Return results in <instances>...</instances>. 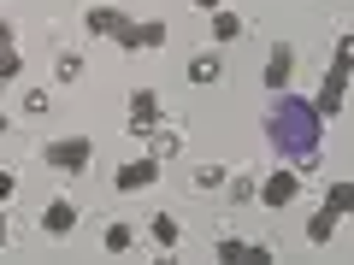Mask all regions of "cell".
<instances>
[{
  "mask_svg": "<svg viewBox=\"0 0 354 265\" xmlns=\"http://www.w3.org/2000/svg\"><path fill=\"white\" fill-rule=\"evenodd\" d=\"M266 141L278 148V159H290L295 171H307V165L319 159V141H325V118L313 112V101H301V95H272L266 101Z\"/></svg>",
  "mask_w": 354,
  "mask_h": 265,
  "instance_id": "obj_1",
  "label": "cell"
},
{
  "mask_svg": "<svg viewBox=\"0 0 354 265\" xmlns=\"http://www.w3.org/2000/svg\"><path fill=\"white\" fill-rule=\"evenodd\" d=\"M348 65H354V36L342 30V36H337V59H330L325 83H319V95H313V112L319 118H337L342 112V101H348Z\"/></svg>",
  "mask_w": 354,
  "mask_h": 265,
  "instance_id": "obj_2",
  "label": "cell"
},
{
  "mask_svg": "<svg viewBox=\"0 0 354 265\" xmlns=\"http://www.w3.org/2000/svg\"><path fill=\"white\" fill-rule=\"evenodd\" d=\"M348 206H354V183H330L325 206H319V213H313V224H307V242H313V248H325V242L337 236V224L348 218Z\"/></svg>",
  "mask_w": 354,
  "mask_h": 265,
  "instance_id": "obj_3",
  "label": "cell"
},
{
  "mask_svg": "<svg viewBox=\"0 0 354 265\" xmlns=\"http://www.w3.org/2000/svg\"><path fill=\"white\" fill-rule=\"evenodd\" d=\"M88 159H95V141H88V136H59V141H41V165H53V171H83Z\"/></svg>",
  "mask_w": 354,
  "mask_h": 265,
  "instance_id": "obj_4",
  "label": "cell"
},
{
  "mask_svg": "<svg viewBox=\"0 0 354 265\" xmlns=\"http://www.w3.org/2000/svg\"><path fill=\"white\" fill-rule=\"evenodd\" d=\"M295 195H301V177H295V165H278V171H272L260 189H254V201H266V206H295Z\"/></svg>",
  "mask_w": 354,
  "mask_h": 265,
  "instance_id": "obj_5",
  "label": "cell"
},
{
  "mask_svg": "<svg viewBox=\"0 0 354 265\" xmlns=\"http://www.w3.org/2000/svg\"><path fill=\"white\" fill-rule=\"evenodd\" d=\"M290 77H295V48H290V41H272V53H266V71H260L266 95H283V88H290Z\"/></svg>",
  "mask_w": 354,
  "mask_h": 265,
  "instance_id": "obj_6",
  "label": "cell"
},
{
  "mask_svg": "<svg viewBox=\"0 0 354 265\" xmlns=\"http://www.w3.org/2000/svg\"><path fill=\"white\" fill-rule=\"evenodd\" d=\"M124 124H130V136H148V130H160V95L153 88H130V112H124Z\"/></svg>",
  "mask_w": 354,
  "mask_h": 265,
  "instance_id": "obj_7",
  "label": "cell"
},
{
  "mask_svg": "<svg viewBox=\"0 0 354 265\" xmlns=\"http://www.w3.org/2000/svg\"><path fill=\"white\" fill-rule=\"evenodd\" d=\"M113 183H118V195H142V189H153V183H160V159H153V153H142V159H124Z\"/></svg>",
  "mask_w": 354,
  "mask_h": 265,
  "instance_id": "obj_8",
  "label": "cell"
},
{
  "mask_svg": "<svg viewBox=\"0 0 354 265\" xmlns=\"http://www.w3.org/2000/svg\"><path fill=\"white\" fill-rule=\"evenodd\" d=\"M160 41H165V24H160V18H148V24L130 18V24L118 30V48H124V53H153Z\"/></svg>",
  "mask_w": 354,
  "mask_h": 265,
  "instance_id": "obj_9",
  "label": "cell"
},
{
  "mask_svg": "<svg viewBox=\"0 0 354 265\" xmlns=\"http://www.w3.org/2000/svg\"><path fill=\"white\" fill-rule=\"evenodd\" d=\"M83 24H88V36H113V41H118V30H124L130 18L118 12V6H88V12H83Z\"/></svg>",
  "mask_w": 354,
  "mask_h": 265,
  "instance_id": "obj_10",
  "label": "cell"
},
{
  "mask_svg": "<svg viewBox=\"0 0 354 265\" xmlns=\"http://www.w3.org/2000/svg\"><path fill=\"white\" fill-rule=\"evenodd\" d=\"M41 230H48V236H71L77 230V206L71 201H48L41 206Z\"/></svg>",
  "mask_w": 354,
  "mask_h": 265,
  "instance_id": "obj_11",
  "label": "cell"
},
{
  "mask_svg": "<svg viewBox=\"0 0 354 265\" xmlns=\"http://www.w3.org/2000/svg\"><path fill=\"white\" fill-rule=\"evenodd\" d=\"M218 259H254V265H266V259H272V248H260V242H236V236H225V242H218Z\"/></svg>",
  "mask_w": 354,
  "mask_h": 265,
  "instance_id": "obj_12",
  "label": "cell"
},
{
  "mask_svg": "<svg viewBox=\"0 0 354 265\" xmlns=\"http://www.w3.org/2000/svg\"><path fill=\"white\" fill-rule=\"evenodd\" d=\"M148 242H153L160 253H171V248H177V218H171V213H153V218H148Z\"/></svg>",
  "mask_w": 354,
  "mask_h": 265,
  "instance_id": "obj_13",
  "label": "cell"
},
{
  "mask_svg": "<svg viewBox=\"0 0 354 265\" xmlns=\"http://www.w3.org/2000/svg\"><path fill=\"white\" fill-rule=\"evenodd\" d=\"M189 77H195V83H218V77H225V53H195Z\"/></svg>",
  "mask_w": 354,
  "mask_h": 265,
  "instance_id": "obj_14",
  "label": "cell"
},
{
  "mask_svg": "<svg viewBox=\"0 0 354 265\" xmlns=\"http://www.w3.org/2000/svg\"><path fill=\"white\" fill-rule=\"evenodd\" d=\"M236 36H242V18L218 6V12H213V48H230V41H236Z\"/></svg>",
  "mask_w": 354,
  "mask_h": 265,
  "instance_id": "obj_15",
  "label": "cell"
},
{
  "mask_svg": "<svg viewBox=\"0 0 354 265\" xmlns=\"http://www.w3.org/2000/svg\"><path fill=\"white\" fill-rule=\"evenodd\" d=\"M142 141H153V159H160V165L171 159L177 148H183V136H177V130H148V136H142Z\"/></svg>",
  "mask_w": 354,
  "mask_h": 265,
  "instance_id": "obj_16",
  "label": "cell"
},
{
  "mask_svg": "<svg viewBox=\"0 0 354 265\" xmlns=\"http://www.w3.org/2000/svg\"><path fill=\"white\" fill-rule=\"evenodd\" d=\"M136 248V224H106V253H130Z\"/></svg>",
  "mask_w": 354,
  "mask_h": 265,
  "instance_id": "obj_17",
  "label": "cell"
},
{
  "mask_svg": "<svg viewBox=\"0 0 354 265\" xmlns=\"http://www.w3.org/2000/svg\"><path fill=\"white\" fill-rule=\"evenodd\" d=\"M225 183H230L225 195H230V201H236V206H242V201H254V189H260V183H254L248 171H236V177H225Z\"/></svg>",
  "mask_w": 354,
  "mask_h": 265,
  "instance_id": "obj_18",
  "label": "cell"
},
{
  "mask_svg": "<svg viewBox=\"0 0 354 265\" xmlns=\"http://www.w3.org/2000/svg\"><path fill=\"white\" fill-rule=\"evenodd\" d=\"M53 77H59V83H71V77H83V53H71V48H65L59 59H53Z\"/></svg>",
  "mask_w": 354,
  "mask_h": 265,
  "instance_id": "obj_19",
  "label": "cell"
},
{
  "mask_svg": "<svg viewBox=\"0 0 354 265\" xmlns=\"http://www.w3.org/2000/svg\"><path fill=\"white\" fill-rule=\"evenodd\" d=\"M225 165H201V171H195V189H225Z\"/></svg>",
  "mask_w": 354,
  "mask_h": 265,
  "instance_id": "obj_20",
  "label": "cell"
},
{
  "mask_svg": "<svg viewBox=\"0 0 354 265\" xmlns=\"http://www.w3.org/2000/svg\"><path fill=\"white\" fill-rule=\"evenodd\" d=\"M18 71H24V53H18V48H0V83L18 77Z\"/></svg>",
  "mask_w": 354,
  "mask_h": 265,
  "instance_id": "obj_21",
  "label": "cell"
},
{
  "mask_svg": "<svg viewBox=\"0 0 354 265\" xmlns=\"http://www.w3.org/2000/svg\"><path fill=\"white\" fill-rule=\"evenodd\" d=\"M12 195H18V171H12V165H0V206L12 201Z\"/></svg>",
  "mask_w": 354,
  "mask_h": 265,
  "instance_id": "obj_22",
  "label": "cell"
},
{
  "mask_svg": "<svg viewBox=\"0 0 354 265\" xmlns=\"http://www.w3.org/2000/svg\"><path fill=\"white\" fill-rule=\"evenodd\" d=\"M24 112H48V88H30V95H24Z\"/></svg>",
  "mask_w": 354,
  "mask_h": 265,
  "instance_id": "obj_23",
  "label": "cell"
},
{
  "mask_svg": "<svg viewBox=\"0 0 354 265\" xmlns=\"http://www.w3.org/2000/svg\"><path fill=\"white\" fill-rule=\"evenodd\" d=\"M0 48H12V24L6 18H0Z\"/></svg>",
  "mask_w": 354,
  "mask_h": 265,
  "instance_id": "obj_24",
  "label": "cell"
},
{
  "mask_svg": "<svg viewBox=\"0 0 354 265\" xmlns=\"http://www.w3.org/2000/svg\"><path fill=\"white\" fill-rule=\"evenodd\" d=\"M189 6H201V12H218V6H225V0H189Z\"/></svg>",
  "mask_w": 354,
  "mask_h": 265,
  "instance_id": "obj_25",
  "label": "cell"
},
{
  "mask_svg": "<svg viewBox=\"0 0 354 265\" xmlns=\"http://www.w3.org/2000/svg\"><path fill=\"white\" fill-rule=\"evenodd\" d=\"M6 236H12V230H6V213H0V248H6Z\"/></svg>",
  "mask_w": 354,
  "mask_h": 265,
  "instance_id": "obj_26",
  "label": "cell"
},
{
  "mask_svg": "<svg viewBox=\"0 0 354 265\" xmlns=\"http://www.w3.org/2000/svg\"><path fill=\"white\" fill-rule=\"evenodd\" d=\"M0 136H6V112H0Z\"/></svg>",
  "mask_w": 354,
  "mask_h": 265,
  "instance_id": "obj_27",
  "label": "cell"
}]
</instances>
